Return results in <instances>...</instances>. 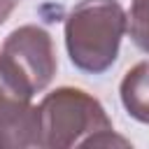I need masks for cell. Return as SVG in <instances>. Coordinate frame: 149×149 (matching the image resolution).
Listing matches in <instances>:
<instances>
[{"label":"cell","mask_w":149,"mask_h":149,"mask_svg":"<svg viewBox=\"0 0 149 149\" xmlns=\"http://www.w3.org/2000/svg\"><path fill=\"white\" fill-rule=\"evenodd\" d=\"M128 30V14L119 0H79L65 16L63 35L72 65L86 74L107 72Z\"/></svg>","instance_id":"2"},{"label":"cell","mask_w":149,"mask_h":149,"mask_svg":"<svg viewBox=\"0 0 149 149\" xmlns=\"http://www.w3.org/2000/svg\"><path fill=\"white\" fill-rule=\"evenodd\" d=\"M0 63L33 93L44 91L58 68L51 35L35 23L19 26L5 37Z\"/></svg>","instance_id":"3"},{"label":"cell","mask_w":149,"mask_h":149,"mask_svg":"<svg viewBox=\"0 0 149 149\" xmlns=\"http://www.w3.org/2000/svg\"><path fill=\"white\" fill-rule=\"evenodd\" d=\"M33 91L0 63V149L40 147V112Z\"/></svg>","instance_id":"4"},{"label":"cell","mask_w":149,"mask_h":149,"mask_svg":"<svg viewBox=\"0 0 149 149\" xmlns=\"http://www.w3.org/2000/svg\"><path fill=\"white\" fill-rule=\"evenodd\" d=\"M42 149L70 147H128L130 142L114 133L112 119L98 98L77 86H58L40 105Z\"/></svg>","instance_id":"1"},{"label":"cell","mask_w":149,"mask_h":149,"mask_svg":"<svg viewBox=\"0 0 149 149\" xmlns=\"http://www.w3.org/2000/svg\"><path fill=\"white\" fill-rule=\"evenodd\" d=\"M16 2H19V0H0V26L9 19V14L14 12Z\"/></svg>","instance_id":"7"},{"label":"cell","mask_w":149,"mask_h":149,"mask_svg":"<svg viewBox=\"0 0 149 149\" xmlns=\"http://www.w3.org/2000/svg\"><path fill=\"white\" fill-rule=\"evenodd\" d=\"M119 95L123 109L135 121L149 123V61H140L123 74Z\"/></svg>","instance_id":"5"},{"label":"cell","mask_w":149,"mask_h":149,"mask_svg":"<svg viewBox=\"0 0 149 149\" xmlns=\"http://www.w3.org/2000/svg\"><path fill=\"white\" fill-rule=\"evenodd\" d=\"M128 35L137 49L149 54V0H130Z\"/></svg>","instance_id":"6"}]
</instances>
